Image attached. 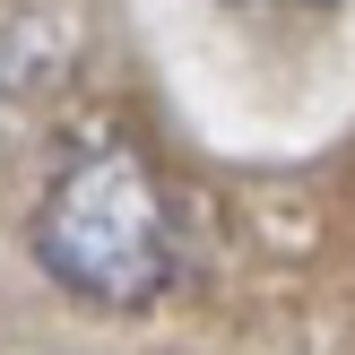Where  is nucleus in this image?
<instances>
[{
  "instance_id": "f257e3e1",
  "label": "nucleus",
  "mask_w": 355,
  "mask_h": 355,
  "mask_svg": "<svg viewBox=\"0 0 355 355\" xmlns=\"http://www.w3.org/2000/svg\"><path fill=\"white\" fill-rule=\"evenodd\" d=\"M26 252L69 304L87 312H148L182 277V217L173 191L130 139H87L35 191Z\"/></svg>"
}]
</instances>
